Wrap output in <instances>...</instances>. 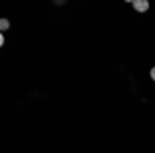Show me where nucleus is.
<instances>
[{"instance_id": "obj_1", "label": "nucleus", "mask_w": 155, "mask_h": 153, "mask_svg": "<svg viewBox=\"0 0 155 153\" xmlns=\"http://www.w3.org/2000/svg\"><path fill=\"white\" fill-rule=\"evenodd\" d=\"M132 8L137 12H147L149 11V2L147 0H132Z\"/></svg>"}, {"instance_id": "obj_2", "label": "nucleus", "mask_w": 155, "mask_h": 153, "mask_svg": "<svg viewBox=\"0 0 155 153\" xmlns=\"http://www.w3.org/2000/svg\"><path fill=\"white\" fill-rule=\"evenodd\" d=\"M8 27H11V21L8 19H0V33L8 31Z\"/></svg>"}, {"instance_id": "obj_3", "label": "nucleus", "mask_w": 155, "mask_h": 153, "mask_svg": "<svg viewBox=\"0 0 155 153\" xmlns=\"http://www.w3.org/2000/svg\"><path fill=\"white\" fill-rule=\"evenodd\" d=\"M4 46V33H0V48Z\"/></svg>"}, {"instance_id": "obj_4", "label": "nucleus", "mask_w": 155, "mask_h": 153, "mask_svg": "<svg viewBox=\"0 0 155 153\" xmlns=\"http://www.w3.org/2000/svg\"><path fill=\"white\" fill-rule=\"evenodd\" d=\"M149 75H151V79H153V81H155V66H153V68H151V72H149Z\"/></svg>"}]
</instances>
